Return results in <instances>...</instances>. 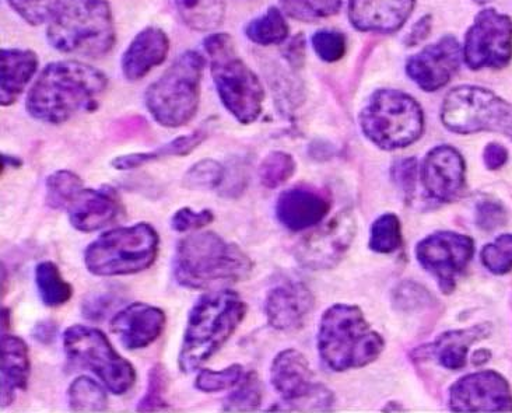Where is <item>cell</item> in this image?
I'll return each instance as SVG.
<instances>
[{"mask_svg":"<svg viewBox=\"0 0 512 413\" xmlns=\"http://www.w3.org/2000/svg\"><path fill=\"white\" fill-rule=\"evenodd\" d=\"M108 87L100 69L80 61L48 63L27 94L26 110L35 121L61 125L96 110Z\"/></svg>","mask_w":512,"mask_h":413,"instance_id":"6da1fadb","label":"cell"},{"mask_svg":"<svg viewBox=\"0 0 512 413\" xmlns=\"http://www.w3.org/2000/svg\"><path fill=\"white\" fill-rule=\"evenodd\" d=\"M251 258L213 231L182 238L175 250L174 278L189 290H208L250 278Z\"/></svg>","mask_w":512,"mask_h":413,"instance_id":"7a4b0ae2","label":"cell"},{"mask_svg":"<svg viewBox=\"0 0 512 413\" xmlns=\"http://www.w3.org/2000/svg\"><path fill=\"white\" fill-rule=\"evenodd\" d=\"M247 315V304L230 289L203 294L188 314L178 366L192 373L226 345Z\"/></svg>","mask_w":512,"mask_h":413,"instance_id":"3957f363","label":"cell"},{"mask_svg":"<svg viewBox=\"0 0 512 413\" xmlns=\"http://www.w3.org/2000/svg\"><path fill=\"white\" fill-rule=\"evenodd\" d=\"M51 47L66 55L103 58L117 41L114 17L107 0H61L48 23Z\"/></svg>","mask_w":512,"mask_h":413,"instance_id":"277c9868","label":"cell"},{"mask_svg":"<svg viewBox=\"0 0 512 413\" xmlns=\"http://www.w3.org/2000/svg\"><path fill=\"white\" fill-rule=\"evenodd\" d=\"M384 345V339L371 328L359 307L335 304L322 315L318 352L333 371L360 369L373 363Z\"/></svg>","mask_w":512,"mask_h":413,"instance_id":"5b68a950","label":"cell"},{"mask_svg":"<svg viewBox=\"0 0 512 413\" xmlns=\"http://www.w3.org/2000/svg\"><path fill=\"white\" fill-rule=\"evenodd\" d=\"M210 58V72L220 101L240 124L261 117L265 90L259 77L238 55L236 42L227 33H213L203 41Z\"/></svg>","mask_w":512,"mask_h":413,"instance_id":"8992f818","label":"cell"},{"mask_svg":"<svg viewBox=\"0 0 512 413\" xmlns=\"http://www.w3.org/2000/svg\"><path fill=\"white\" fill-rule=\"evenodd\" d=\"M205 56L185 51L147 87L145 105L157 124L164 128H181L196 117L201 104V84Z\"/></svg>","mask_w":512,"mask_h":413,"instance_id":"52a82bcc","label":"cell"},{"mask_svg":"<svg viewBox=\"0 0 512 413\" xmlns=\"http://www.w3.org/2000/svg\"><path fill=\"white\" fill-rule=\"evenodd\" d=\"M160 237L149 223L105 231L84 251L87 271L101 278L146 271L159 255Z\"/></svg>","mask_w":512,"mask_h":413,"instance_id":"ba28073f","label":"cell"},{"mask_svg":"<svg viewBox=\"0 0 512 413\" xmlns=\"http://www.w3.org/2000/svg\"><path fill=\"white\" fill-rule=\"evenodd\" d=\"M361 131L384 150L402 149L422 138L424 114L403 91L381 89L368 98L360 114Z\"/></svg>","mask_w":512,"mask_h":413,"instance_id":"9c48e42d","label":"cell"},{"mask_svg":"<svg viewBox=\"0 0 512 413\" xmlns=\"http://www.w3.org/2000/svg\"><path fill=\"white\" fill-rule=\"evenodd\" d=\"M441 121L459 135L500 132L512 140V104L483 87L452 89L441 107Z\"/></svg>","mask_w":512,"mask_h":413,"instance_id":"30bf717a","label":"cell"},{"mask_svg":"<svg viewBox=\"0 0 512 413\" xmlns=\"http://www.w3.org/2000/svg\"><path fill=\"white\" fill-rule=\"evenodd\" d=\"M63 349L70 362L96 374L114 395L126 394L136 383L135 367L100 329L72 325L63 334Z\"/></svg>","mask_w":512,"mask_h":413,"instance_id":"8fae6325","label":"cell"},{"mask_svg":"<svg viewBox=\"0 0 512 413\" xmlns=\"http://www.w3.org/2000/svg\"><path fill=\"white\" fill-rule=\"evenodd\" d=\"M464 61L472 70L504 69L512 59V19L496 9L479 12L462 48Z\"/></svg>","mask_w":512,"mask_h":413,"instance_id":"7c38bea8","label":"cell"},{"mask_svg":"<svg viewBox=\"0 0 512 413\" xmlns=\"http://www.w3.org/2000/svg\"><path fill=\"white\" fill-rule=\"evenodd\" d=\"M475 254L471 237L454 231H438L424 238L416 247L420 265L437 279L444 293L454 292L458 276Z\"/></svg>","mask_w":512,"mask_h":413,"instance_id":"4fadbf2b","label":"cell"},{"mask_svg":"<svg viewBox=\"0 0 512 413\" xmlns=\"http://www.w3.org/2000/svg\"><path fill=\"white\" fill-rule=\"evenodd\" d=\"M270 381L287 405H310V409H324L331 404V392L315 381L310 363L296 349L282 350L273 359Z\"/></svg>","mask_w":512,"mask_h":413,"instance_id":"5bb4252c","label":"cell"},{"mask_svg":"<svg viewBox=\"0 0 512 413\" xmlns=\"http://www.w3.org/2000/svg\"><path fill=\"white\" fill-rule=\"evenodd\" d=\"M357 224L352 213L343 210L324 226L312 231L297 245L296 257L312 271H324L339 264L356 237Z\"/></svg>","mask_w":512,"mask_h":413,"instance_id":"9a60e30c","label":"cell"},{"mask_svg":"<svg viewBox=\"0 0 512 413\" xmlns=\"http://www.w3.org/2000/svg\"><path fill=\"white\" fill-rule=\"evenodd\" d=\"M450 405L455 412H512V392L496 371H478L452 385Z\"/></svg>","mask_w":512,"mask_h":413,"instance_id":"2e32d148","label":"cell"},{"mask_svg":"<svg viewBox=\"0 0 512 413\" xmlns=\"http://www.w3.org/2000/svg\"><path fill=\"white\" fill-rule=\"evenodd\" d=\"M464 58L461 44L452 35H445L427 45L419 54L410 56L406 73L424 91L443 89L457 75Z\"/></svg>","mask_w":512,"mask_h":413,"instance_id":"e0dca14e","label":"cell"},{"mask_svg":"<svg viewBox=\"0 0 512 413\" xmlns=\"http://www.w3.org/2000/svg\"><path fill=\"white\" fill-rule=\"evenodd\" d=\"M465 173V160L457 149L437 146L423 161V187L433 201L452 202L465 187Z\"/></svg>","mask_w":512,"mask_h":413,"instance_id":"ac0fdd59","label":"cell"},{"mask_svg":"<svg viewBox=\"0 0 512 413\" xmlns=\"http://www.w3.org/2000/svg\"><path fill=\"white\" fill-rule=\"evenodd\" d=\"M166 325V313L161 308L136 301L112 317L111 331L125 349L140 350L156 342Z\"/></svg>","mask_w":512,"mask_h":413,"instance_id":"d6986e66","label":"cell"},{"mask_svg":"<svg viewBox=\"0 0 512 413\" xmlns=\"http://www.w3.org/2000/svg\"><path fill=\"white\" fill-rule=\"evenodd\" d=\"M314 306V294L304 283L286 282L266 294L265 314L270 327L291 332L304 327Z\"/></svg>","mask_w":512,"mask_h":413,"instance_id":"ffe728a7","label":"cell"},{"mask_svg":"<svg viewBox=\"0 0 512 413\" xmlns=\"http://www.w3.org/2000/svg\"><path fill=\"white\" fill-rule=\"evenodd\" d=\"M66 210L73 229L82 233L104 229L124 212L121 199L111 187L83 188Z\"/></svg>","mask_w":512,"mask_h":413,"instance_id":"44dd1931","label":"cell"},{"mask_svg":"<svg viewBox=\"0 0 512 413\" xmlns=\"http://www.w3.org/2000/svg\"><path fill=\"white\" fill-rule=\"evenodd\" d=\"M416 0H350L349 19L363 33L394 34L413 12Z\"/></svg>","mask_w":512,"mask_h":413,"instance_id":"7402d4cb","label":"cell"},{"mask_svg":"<svg viewBox=\"0 0 512 413\" xmlns=\"http://www.w3.org/2000/svg\"><path fill=\"white\" fill-rule=\"evenodd\" d=\"M331 203L314 188L293 187L282 192L276 202V217L290 231L318 226L328 216Z\"/></svg>","mask_w":512,"mask_h":413,"instance_id":"603a6c76","label":"cell"},{"mask_svg":"<svg viewBox=\"0 0 512 413\" xmlns=\"http://www.w3.org/2000/svg\"><path fill=\"white\" fill-rule=\"evenodd\" d=\"M170 38L159 27H146L128 45L121 59V69L128 82H139L157 66L166 62Z\"/></svg>","mask_w":512,"mask_h":413,"instance_id":"cb8c5ba5","label":"cell"},{"mask_svg":"<svg viewBox=\"0 0 512 413\" xmlns=\"http://www.w3.org/2000/svg\"><path fill=\"white\" fill-rule=\"evenodd\" d=\"M0 392L3 406L12 405L19 392L26 390L30 381L31 362L27 343L19 336H2L0 348Z\"/></svg>","mask_w":512,"mask_h":413,"instance_id":"d4e9b609","label":"cell"},{"mask_svg":"<svg viewBox=\"0 0 512 413\" xmlns=\"http://www.w3.org/2000/svg\"><path fill=\"white\" fill-rule=\"evenodd\" d=\"M40 66L31 49L3 48L0 52V103L10 107L19 100Z\"/></svg>","mask_w":512,"mask_h":413,"instance_id":"484cf974","label":"cell"},{"mask_svg":"<svg viewBox=\"0 0 512 413\" xmlns=\"http://www.w3.org/2000/svg\"><path fill=\"white\" fill-rule=\"evenodd\" d=\"M492 334V325L479 324L459 331L445 332L434 343V355L441 366L450 370H459L466 364L469 348L475 342L482 341Z\"/></svg>","mask_w":512,"mask_h":413,"instance_id":"4316f807","label":"cell"},{"mask_svg":"<svg viewBox=\"0 0 512 413\" xmlns=\"http://www.w3.org/2000/svg\"><path fill=\"white\" fill-rule=\"evenodd\" d=\"M206 138H208V131L205 128H199L189 133V135L171 140V142L160 146L159 149L153 150V152L124 154V156H118L117 159L112 160L111 164L115 170L128 171L146 166V164L153 163V161L166 159V157L188 156V154L198 149Z\"/></svg>","mask_w":512,"mask_h":413,"instance_id":"83f0119b","label":"cell"},{"mask_svg":"<svg viewBox=\"0 0 512 413\" xmlns=\"http://www.w3.org/2000/svg\"><path fill=\"white\" fill-rule=\"evenodd\" d=\"M185 26L196 33H212L226 17V0H174Z\"/></svg>","mask_w":512,"mask_h":413,"instance_id":"f1b7e54d","label":"cell"},{"mask_svg":"<svg viewBox=\"0 0 512 413\" xmlns=\"http://www.w3.org/2000/svg\"><path fill=\"white\" fill-rule=\"evenodd\" d=\"M35 285L44 306L56 308L65 306L73 296V287L63 278L58 265L52 261H42L35 266Z\"/></svg>","mask_w":512,"mask_h":413,"instance_id":"f546056e","label":"cell"},{"mask_svg":"<svg viewBox=\"0 0 512 413\" xmlns=\"http://www.w3.org/2000/svg\"><path fill=\"white\" fill-rule=\"evenodd\" d=\"M290 28L282 10L272 6L245 27L248 40L262 47L280 45L289 38Z\"/></svg>","mask_w":512,"mask_h":413,"instance_id":"4dcf8cb0","label":"cell"},{"mask_svg":"<svg viewBox=\"0 0 512 413\" xmlns=\"http://www.w3.org/2000/svg\"><path fill=\"white\" fill-rule=\"evenodd\" d=\"M68 399L70 409L75 412H104L108 408V395L103 385L89 376H80L72 381Z\"/></svg>","mask_w":512,"mask_h":413,"instance_id":"1f68e13d","label":"cell"},{"mask_svg":"<svg viewBox=\"0 0 512 413\" xmlns=\"http://www.w3.org/2000/svg\"><path fill=\"white\" fill-rule=\"evenodd\" d=\"M82 189L83 180L79 175L69 170L55 171L45 181V202L51 209H68Z\"/></svg>","mask_w":512,"mask_h":413,"instance_id":"d6a6232c","label":"cell"},{"mask_svg":"<svg viewBox=\"0 0 512 413\" xmlns=\"http://www.w3.org/2000/svg\"><path fill=\"white\" fill-rule=\"evenodd\" d=\"M342 3L343 0H280L283 13L303 23H315L335 16Z\"/></svg>","mask_w":512,"mask_h":413,"instance_id":"836d02e7","label":"cell"},{"mask_svg":"<svg viewBox=\"0 0 512 413\" xmlns=\"http://www.w3.org/2000/svg\"><path fill=\"white\" fill-rule=\"evenodd\" d=\"M234 388L236 390L224 399V412H252L259 408L263 398V387L258 374L254 371L245 373L243 380Z\"/></svg>","mask_w":512,"mask_h":413,"instance_id":"e575fe53","label":"cell"},{"mask_svg":"<svg viewBox=\"0 0 512 413\" xmlns=\"http://www.w3.org/2000/svg\"><path fill=\"white\" fill-rule=\"evenodd\" d=\"M224 173H226V168L219 161L203 159L189 167L182 178V185L191 191H212V189L220 188L224 180Z\"/></svg>","mask_w":512,"mask_h":413,"instance_id":"d590c367","label":"cell"},{"mask_svg":"<svg viewBox=\"0 0 512 413\" xmlns=\"http://www.w3.org/2000/svg\"><path fill=\"white\" fill-rule=\"evenodd\" d=\"M297 164L293 156L286 152H272L263 159L259 166V180L263 187L279 188L296 173Z\"/></svg>","mask_w":512,"mask_h":413,"instance_id":"8d00e7d4","label":"cell"},{"mask_svg":"<svg viewBox=\"0 0 512 413\" xmlns=\"http://www.w3.org/2000/svg\"><path fill=\"white\" fill-rule=\"evenodd\" d=\"M402 244L401 222L394 213H385L371 227L370 248L380 254H391Z\"/></svg>","mask_w":512,"mask_h":413,"instance_id":"74e56055","label":"cell"},{"mask_svg":"<svg viewBox=\"0 0 512 413\" xmlns=\"http://www.w3.org/2000/svg\"><path fill=\"white\" fill-rule=\"evenodd\" d=\"M168 390V373L163 364H153L147 378L145 395L140 399L138 412H156L168 408L166 394Z\"/></svg>","mask_w":512,"mask_h":413,"instance_id":"f35d334b","label":"cell"},{"mask_svg":"<svg viewBox=\"0 0 512 413\" xmlns=\"http://www.w3.org/2000/svg\"><path fill=\"white\" fill-rule=\"evenodd\" d=\"M241 364H231L223 370L202 369L195 380V388L205 394L222 392L236 387L244 377Z\"/></svg>","mask_w":512,"mask_h":413,"instance_id":"ab89813d","label":"cell"},{"mask_svg":"<svg viewBox=\"0 0 512 413\" xmlns=\"http://www.w3.org/2000/svg\"><path fill=\"white\" fill-rule=\"evenodd\" d=\"M61 0H7L14 13L30 26L49 23Z\"/></svg>","mask_w":512,"mask_h":413,"instance_id":"60d3db41","label":"cell"},{"mask_svg":"<svg viewBox=\"0 0 512 413\" xmlns=\"http://www.w3.org/2000/svg\"><path fill=\"white\" fill-rule=\"evenodd\" d=\"M483 265L494 275H506L512 269V233L501 234L482 250Z\"/></svg>","mask_w":512,"mask_h":413,"instance_id":"b9f144b4","label":"cell"},{"mask_svg":"<svg viewBox=\"0 0 512 413\" xmlns=\"http://www.w3.org/2000/svg\"><path fill=\"white\" fill-rule=\"evenodd\" d=\"M311 44L315 54L324 62H338L346 54V37L340 31L319 30L312 35Z\"/></svg>","mask_w":512,"mask_h":413,"instance_id":"7bdbcfd3","label":"cell"},{"mask_svg":"<svg viewBox=\"0 0 512 413\" xmlns=\"http://www.w3.org/2000/svg\"><path fill=\"white\" fill-rule=\"evenodd\" d=\"M121 301L122 297L114 290H101V292L91 293L83 300V317L91 321L104 320Z\"/></svg>","mask_w":512,"mask_h":413,"instance_id":"ee69618b","label":"cell"},{"mask_svg":"<svg viewBox=\"0 0 512 413\" xmlns=\"http://www.w3.org/2000/svg\"><path fill=\"white\" fill-rule=\"evenodd\" d=\"M213 220H215V215L210 209L196 212L191 208H182L171 217V227L177 233H188V231L201 230L203 227L209 226Z\"/></svg>","mask_w":512,"mask_h":413,"instance_id":"f6af8a7d","label":"cell"},{"mask_svg":"<svg viewBox=\"0 0 512 413\" xmlns=\"http://www.w3.org/2000/svg\"><path fill=\"white\" fill-rule=\"evenodd\" d=\"M417 168H419L417 160L413 157L396 160L394 166H392V180L396 182L406 198H409L415 192Z\"/></svg>","mask_w":512,"mask_h":413,"instance_id":"bcb514c9","label":"cell"},{"mask_svg":"<svg viewBox=\"0 0 512 413\" xmlns=\"http://www.w3.org/2000/svg\"><path fill=\"white\" fill-rule=\"evenodd\" d=\"M507 222V212L500 202L482 201L476 208V223L482 230H494Z\"/></svg>","mask_w":512,"mask_h":413,"instance_id":"7dc6e473","label":"cell"},{"mask_svg":"<svg viewBox=\"0 0 512 413\" xmlns=\"http://www.w3.org/2000/svg\"><path fill=\"white\" fill-rule=\"evenodd\" d=\"M283 56L294 69L303 68L305 62V38L303 34L291 38L289 44L283 49Z\"/></svg>","mask_w":512,"mask_h":413,"instance_id":"c3c4849f","label":"cell"},{"mask_svg":"<svg viewBox=\"0 0 512 413\" xmlns=\"http://www.w3.org/2000/svg\"><path fill=\"white\" fill-rule=\"evenodd\" d=\"M483 160L489 170H499L507 163L508 150L500 143H489L483 152Z\"/></svg>","mask_w":512,"mask_h":413,"instance_id":"681fc988","label":"cell"},{"mask_svg":"<svg viewBox=\"0 0 512 413\" xmlns=\"http://www.w3.org/2000/svg\"><path fill=\"white\" fill-rule=\"evenodd\" d=\"M430 31L431 16H424L412 27L408 37H406L405 44L408 45V47H416V45L422 44V42L429 37Z\"/></svg>","mask_w":512,"mask_h":413,"instance_id":"f907efd6","label":"cell"},{"mask_svg":"<svg viewBox=\"0 0 512 413\" xmlns=\"http://www.w3.org/2000/svg\"><path fill=\"white\" fill-rule=\"evenodd\" d=\"M56 332H58V327L55 322L44 320L35 324L33 336L35 341L40 342L41 345H51L55 341Z\"/></svg>","mask_w":512,"mask_h":413,"instance_id":"816d5d0a","label":"cell"},{"mask_svg":"<svg viewBox=\"0 0 512 413\" xmlns=\"http://www.w3.org/2000/svg\"><path fill=\"white\" fill-rule=\"evenodd\" d=\"M23 166V160L17 156H10V154H2V174H5L7 167L20 168Z\"/></svg>","mask_w":512,"mask_h":413,"instance_id":"f5cc1de1","label":"cell"},{"mask_svg":"<svg viewBox=\"0 0 512 413\" xmlns=\"http://www.w3.org/2000/svg\"><path fill=\"white\" fill-rule=\"evenodd\" d=\"M490 352H487V350H483V356H480V350L479 352L475 353V356H473V363L475 364H483L486 363L487 360H489Z\"/></svg>","mask_w":512,"mask_h":413,"instance_id":"db71d44e","label":"cell"},{"mask_svg":"<svg viewBox=\"0 0 512 413\" xmlns=\"http://www.w3.org/2000/svg\"><path fill=\"white\" fill-rule=\"evenodd\" d=\"M10 327V310L9 308H2V329L5 331L6 328Z\"/></svg>","mask_w":512,"mask_h":413,"instance_id":"11a10c76","label":"cell"},{"mask_svg":"<svg viewBox=\"0 0 512 413\" xmlns=\"http://www.w3.org/2000/svg\"><path fill=\"white\" fill-rule=\"evenodd\" d=\"M473 2L478 3V5H487V3L492 2V0H473Z\"/></svg>","mask_w":512,"mask_h":413,"instance_id":"9f6ffc18","label":"cell"}]
</instances>
